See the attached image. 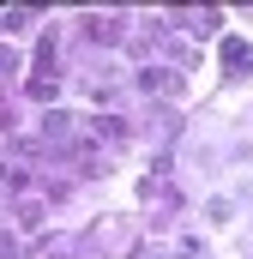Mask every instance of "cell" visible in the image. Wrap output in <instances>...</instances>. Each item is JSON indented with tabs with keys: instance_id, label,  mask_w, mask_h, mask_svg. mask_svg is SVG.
<instances>
[{
	"instance_id": "cell-9",
	"label": "cell",
	"mask_w": 253,
	"mask_h": 259,
	"mask_svg": "<svg viewBox=\"0 0 253 259\" xmlns=\"http://www.w3.org/2000/svg\"><path fill=\"white\" fill-rule=\"evenodd\" d=\"M0 259H6V253H0Z\"/></svg>"
},
{
	"instance_id": "cell-4",
	"label": "cell",
	"mask_w": 253,
	"mask_h": 259,
	"mask_svg": "<svg viewBox=\"0 0 253 259\" xmlns=\"http://www.w3.org/2000/svg\"><path fill=\"white\" fill-rule=\"evenodd\" d=\"M139 91H175V97H181V72H163V66H145V72H139Z\"/></svg>"
},
{
	"instance_id": "cell-5",
	"label": "cell",
	"mask_w": 253,
	"mask_h": 259,
	"mask_svg": "<svg viewBox=\"0 0 253 259\" xmlns=\"http://www.w3.org/2000/svg\"><path fill=\"white\" fill-rule=\"evenodd\" d=\"M97 133H103V139H133V127L115 121V115H109V121H97Z\"/></svg>"
},
{
	"instance_id": "cell-7",
	"label": "cell",
	"mask_w": 253,
	"mask_h": 259,
	"mask_svg": "<svg viewBox=\"0 0 253 259\" xmlns=\"http://www.w3.org/2000/svg\"><path fill=\"white\" fill-rule=\"evenodd\" d=\"M12 66H18V55H12V49H0V78H12Z\"/></svg>"
},
{
	"instance_id": "cell-3",
	"label": "cell",
	"mask_w": 253,
	"mask_h": 259,
	"mask_svg": "<svg viewBox=\"0 0 253 259\" xmlns=\"http://www.w3.org/2000/svg\"><path fill=\"white\" fill-rule=\"evenodd\" d=\"M223 66H229V72H253V42L223 36Z\"/></svg>"
},
{
	"instance_id": "cell-6",
	"label": "cell",
	"mask_w": 253,
	"mask_h": 259,
	"mask_svg": "<svg viewBox=\"0 0 253 259\" xmlns=\"http://www.w3.org/2000/svg\"><path fill=\"white\" fill-rule=\"evenodd\" d=\"M181 24H187V30H211L217 18H211V12H181Z\"/></svg>"
},
{
	"instance_id": "cell-8",
	"label": "cell",
	"mask_w": 253,
	"mask_h": 259,
	"mask_svg": "<svg viewBox=\"0 0 253 259\" xmlns=\"http://www.w3.org/2000/svg\"><path fill=\"white\" fill-rule=\"evenodd\" d=\"M0 175H6V169H0Z\"/></svg>"
},
{
	"instance_id": "cell-1",
	"label": "cell",
	"mask_w": 253,
	"mask_h": 259,
	"mask_svg": "<svg viewBox=\"0 0 253 259\" xmlns=\"http://www.w3.org/2000/svg\"><path fill=\"white\" fill-rule=\"evenodd\" d=\"M24 97H30V103H55V97H61V36H43V42H36V72H30V84H24Z\"/></svg>"
},
{
	"instance_id": "cell-2",
	"label": "cell",
	"mask_w": 253,
	"mask_h": 259,
	"mask_svg": "<svg viewBox=\"0 0 253 259\" xmlns=\"http://www.w3.org/2000/svg\"><path fill=\"white\" fill-rule=\"evenodd\" d=\"M78 36H85V42H121L126 24H121V18H109V12H91V18H78Z\"/></svg>"
}]
</instances>
